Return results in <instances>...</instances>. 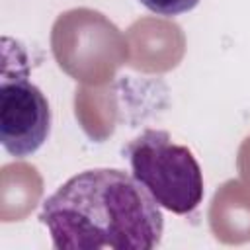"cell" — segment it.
<instances>
[{
	"instance_id": "6da1fadb",
	"label": "cell",
	"mask_w": 250,
	"mask_h": 250,
	"mask_svg": "<svg viewBox=\"0 0 250 250\" xmlns=\"http://www.w3.org/2000/svg\"><path fill=\"white\" fill-rule=\"evenodd\" d=\"M59 250H150L160 244V205L135 176L94 168L66 180L39 213Z\"/></svg>"
},
{
	"instance_id": "7a4b0ae2",
	"label": "cell",
	"mask_w": 250,
	"mask_h": 250,
	"mask_svg": "<svg viewBox=\"0 0 250 250\" xmlns=\"http://www.w3.org/2000/svg\"><path fill=\"white\" fill-rule=\"evenodd\" d=\"M131 172L152 199L176 213H191L203 199V174L193 152L166 131L146 129L125 148Z\"/></svg>"
},
{
	"instance_id": "3957f363",
	"label": "cell",
	"mask_w": 250,
	"mask_h": 250,
	"mask_svg": "<svg viewBox=\"0 0 250 250\" xmlns=\"http://www.w3.org/2000/svg\"><path fill=\"white\" fill-rule=\"evenodd\" d=\"M51 133V107L43 92L29 80V61L23 47L2 39L0 78V141L16 158L31 156Z\"/></svg>"
},
{
	"instance_id": "277c9868",
	"label": "cell",
	"mask_w": 250,
	"mask_h": 250,
	"mask_svg": "<svg viewBox=\"0 0 250 250\" xmlns=\"http://www.w3.org/2000/svg\"><path fill=\"white\" fill-rule=\"evenodd\" d=\"M146 10L158 14V16H180L189 10H193L199 0H139Z\"/></svg>"
}]
</instances>
